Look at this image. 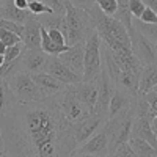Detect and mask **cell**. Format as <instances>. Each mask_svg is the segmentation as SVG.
<instances>
[{
  "mask_svg": "<svg viewBox=\"0 0 157 157\" xmlns=\"http://www.w3.org/2000/svg\"><path fill=\"white\" fill-rule=\"evenodd\" d=\"M8 157H69L77 143L54 98L16 102L0 116Z\"/></svg>",
  "mask_w": 157,
  "mask_h": 157,
  "instance_id": "6da1fadb",
  "label": "cell"
},
{
  "mask_svg": "<svg viewBox=\"0 0 157 157\" xmlns=\"http://www.w3.org/2000/svg\"><path fill=\"white\" fill-rule=\"evenodd\" d=\"M91 27L93 24L88 13L82 8H77L71 0H64V19L60 30L66 39V44L72 46L78 41H83Z\"/></svg>",
  "mask_w": 157,
  "mask_h": 157,
  "instance_id": "7a4b0ae2",
  "label": "cell"
},
{
  "mask_svg": "<svg viewBox=\"0 0 157 157\" xmlns=\"http://www.w3.org/2000/svg\"><path fill=\"white\" fill-rule=\"evenodd\" d=\"M52 98H54L63 120L66 121V124L71 129H74L75 124H78L82 120H85L86 116L93 113V110L90 107H86L82 101H78L75 98V94L68 88V85H66V88H63L58 93H55Z\"/></svg>",
  "mask_w": 157,
  "mask_h": 157,
  "instance_id": "3957f363",
  "label": "cell"
},
{
  "mask_svg": "<svg viewBox=\"0 0 157 157\" xmlns=\"http://www.w3.org/2000/svg\"><path fill=\"white\" fill-rule=\"evenodd\" d=\"M101 36L94 27H91L85 38V60H83V80H98L102 72Z\"/></svg>",
  "mask_w": 157,
  "mask_h": 157,
  "instance_id": "277c9868",
  "label": "cell"
},
{
  "mask_svg": "<svg viewBox=\"0 0 157 157\" xmlns=\"http://www.w3.org/2000/svg\"><path fill=\"white\" fill-rule=\"evenodd\" d=\"M6 82L13 91V94L16 96L17 102H32V101H44L49 99L50 96L46 91L38 86L33 77L25 72V71H17L6 78Z\"/></svg>",
  "mask_w": 157,
  "mask_h": 157,
  "instance_id": "5b68a950",
  "label": "cell"
},
{
  "mask_svg": "<svg viewBox=\"0 0 157 157\" xmlns=\"http://www.w3.org/2000/svg\"><path fill=\"white\" fill-rule=\"evenodd\" d=\"M132 123H134V112L130 107L109 118L105 124V130L109 134V155H112L116 145L129 141L130 132H132Z\"/></svg>",
  "mask_w": 157,
  "mask_h": 157,
  "instance_id": "8992f818",
  "label": "cell"
},
{
  "mask_svg": "<svg viewBox=\"0 0 157 157\" xmlns=\"http://www.w3.org/2000/svg\"><path fill=\"white\" fill-rule=\"evenodd\" d=\"M127 33L130 38V49H132L134 55L141 61L143 66L157 63V44L149 41L145 35H141L134 25L127 30Z\"/></svg>",
  "mask_w": 157,
  "mask_h": 157,
  "instance_id": "52a82bcc",
  "label": "cell"
},
{
  "mask_svg": "<svg viewBox=\"0 0 157 157\" xmlns=\"http://www.w3.org/2000/svg\"><path fill=\"white\" fill-rule=\"evenodd\" d=\"M71 155L78 157H107L109 155V134L105 127L90 137L82 145H77Z\"/></svg>",
  "mask_w": 157,
  "mask_h": 157,
  "instance_id": "ba28073f",
  "label": "cell"
},
{
  "mask_svg": "<svg viewBox=\"0 0 157 157\" xmlns=\"http://www.w3.org/2000/svg\"><path fill=\"white\" fill-rule=\"evenodd\" d=\"M109 121L107 116H102L99 113H91L90 116H86L85 120H82L78 124L74 126L72 129V135L77 145H82L83 141H86L90 137H93L94 134H98L101 129L105 127Z\"/></svg>",
  "mask_w": 157,
  "mask_h": 157,
  "instance_id": "9c48e42d",
  "label": "cell"
},
{
  "mask_svg": "<svg viewBox=\"0 0 157 157\" xmlns=\"http://www.w3.org/2000/svg\"><path fill=\"white\" fill-rule=\"evenodd\" d=\"M47 60H49V54L44 52L41 47L39 49H27L25 47L19 57L21 71H25L29 74L43 72V71H46Z\"/></svg>",
  "mask_w": 157,
  "mask_h": 157,
  "instance_id": "30bf717a",
  "label": "cell"
},
{
  "mask_svg": "<svg viewBox=\"0 0 157 157\" xmlns=\"http://www.w3.org/2000/svg\"><path fill=\"white\" fill-rule=\"evenodd\" d=\"M112 93H113V82L109 72L102 68V72L98 80V99L94 105V113L109 118V104H110Z\"/></svg>",
  "mask_w": 157,
  "mask_h": 157,
  "instance_id": "8fae6325",
  "label": "cell"
},
{
  "mask_svg": "<svg viewBox=\"0 0 157 157\" xmlns=\"http://www.w3.org/2000/svg\"><path fill=\"white\" fill-rule=\"evenodd\" d=\"M46 72H49V74H52L54 77H57L58 80L63 82L64 85H72V83H77V82L83 80V77L75 74L69 66H66L58 55H49Z\"/></svg>",
  "mask_w": 157,
  "mask_h": 157,
  "instance_id": "7c38bea8",
  "label": "cell"
},
{
  "mask_svg": "<svg viewBox=\"0 0 157 157\" xmlns=\"http://www.w3.org/2000/svg\"><path fill=\"white\" fill-rule=\"evenodd\" d=\"M61 58V61L69 66L75 74L83 77V60H85V39L78 41L72 46H69L64 52L58 55Z\"/></svg>",
  "mask_w": 157,
  "mask_h": 157,
  "instance_id": "4fadbf2b",
  "label": "cell"
},
{
  "mask_svg": "<svg viewBox=\"0 0 157 157\" xmlns=\"http://www.w3.org/2000/svg\"><path fill=\"white\" fill-rule=\"evenodd\" d=\"M99 80V78H98ZM98 80L93 82H86V80H80L77 83L68 85V88L75 94V98L78 101H82L86 107H90L94 112V105H96V99H98Z\"/></svg>",
  "mask_w": 157,
  "mask_h": 157,
  "instance_id": "5bb4252c",
  "label": "cell"
},
{
  "mask_svg": "<svg viewBox=\"0 0 157 157\" xmlns=\"http://www.w3.org/2000/svg\"><path fill=\"white\" fill-rule=\"evenodd\" d=\"M21 39L27 49L41 47V22L36 14H32V17L24 24V33Z\"/></svg>",
  "mask_w": 157,
  "mask_h": 157,
  "instance_id": "9a60e30c",
  "label": "cell"
},
{
  "mask_svg": "<svg viewBox=\"0 0 157 157\" xmlns=\"http://www.w3.org/2000/svg\"><path fill=\"white\" fill-rule=\"evenodd\" d=\"M132 98L134 96H130L127 91H124V90L113 85V93H112L110 104H109V118H112L116 113L129 109L130 104H132Z\"/></svg>",
  "mask_w": 157,
  "mask_h": 157,
  "instance_id": "2e32d148",
  "label": "cell"
},
{
  "mask_svg": "<svg viewBox=\"0 0 157 157\" xmlns=\"http://www.w3.org/2000/svg\"><path fill=\"white\" fill-rule=\"evenodd\" d=\"M33 77V80L36 82L38 86H41L46 93L49 96H54L55 93H58L60 90L66 88V85H64L63 82H60L57 77H54L52 74L43 71V72H36V74H30Z\"/></svg>",
  "mask_w": 157,
  "mask_h": 157,
  "instance_id": "e0dca14e",
  "label": "cell"
},
{
  "mask_svg": "<svg viewBox=\"0 0 157 157\" xmlns=\"http://www.w3.org/2000/svg\"><path fill=\"white\" fill-rule=\"evenodd\" d=\"M0 17H5L10 21H14L17 24H25L30 17L32 13L29 10H21L14 5V0H6V2L0 6Z\"/></svg>",
  "mask_w": 157,
  "mask_h": 157,
  "instance_id": "ac0fdd59",
  "label": "cell"
},
{
  "mask_svg": "<svg viewBox=\"0 0 157 157\" xmlns=\"http://www.w3.org/2000/svg\"><path fill=\"white\" fill-rule=\"evenodd\" d=\"M155 85H157V63L143 66L138 82V91L140 93H148V91L154 90Z\"/></svg>",
  "mask_w": 157,
  "mask_h": 157,
  "instance_id": "d6986e66",
  "label": "cell"
},
{
  "mask_svg": "<svg viewBox=\"0 0 157 157\" xmlns=\"http://www.w3.org/2000/svg\"><path fill=\"white\" fill-rule=\"evenodd\" d=\"M16 102H17V99L13 94L6 78L0 77V116H3Z\"/></svg>",
  "mask_w": 157,
  "mask_h": 157,
  "instance_id": "ffe728a7",
  "label": "cell"
},
{
  "mask_svg": "<svg viewBox=\"0 0 157 157\" xmlns=\"http://www.w3.org/2000/svg\"><path fill=\"white\" fill-rule=\"evenodd\" d=\"M129 145L134 149L137 157H157V148H154L149 141L138 138V137H130Z\"/></svg>",
  "mask_w": 157,
  "mask_h": 157,
  "instance_id": "44dd1931",
  "label": "cell"
},
{
  "mask_svg": "<svg viewBox=\"0 0 157 157\" xmlns=\"http://www.w3.org/2000/svg\"><path fill=\"white\" fill-rule=\"evenodd\" d=\"M132 25L141 33L145 35L149 41L157 44V24H149V22H141L140 19H132Z\"/></svg>",
  "mask_w": 157,
  "mask_h": 157,
  "instance_id": "7402d4cb",
  "label": "cell"
},
{
  "mask_svg": "<svg viewBox=\"0 0 157 157\" xmlns=\"http://www.w3.org/2000/svg\"><path fill=\"white\" fill-rule=\"evenodd\" d=\"M29 11L32 14H44V13H55L49 5H46L41 0H30L29 2Z\"/></svg>",
  "mask_w": 157,
  "mask_h": 157,
  "instance_id": "603a6c76",
  "label": "cell"
},
{
  "mask_svg": "<svg viewBox=\"0 0 157 157\" xmlns=\"http://www.w3.org/2000/svg\"><path fill=\"white\" fill-rule=\"evenodd\" d=\"M24 49H25V46H24V43L21 41V43H17V44H13V46H8L6 47V50H5V61H13V60H16L22 52H24Z\"/></svg>",
  "mask_w": 157,
  "mask_h": 157,
  "instance_id": "cb8c5ba5",
  "label": "cell"
},
{
  "mask_svg": "<svg viewBox=\"0 0 157 157\" xmlns=\"http://www.w3.org/2000/svg\"><path fill=\"white\" fill-rule=\"evenodd\" d=\"M113 157H137L134 149L130 148L129 141H124V143H120V145H116V148L113 149L112 152Z\"/></svg>",
  "mask_w": 157,
  "mask_h": 157,
  "instance_id": "d4e9b609",
  "label": "cell"
},
{
  "mask_svg": "<svg viewBox=\"0 0 157 157\" xmlns=\"http://www.w3.org/2000/svg\"><path fill=\"white\" fill-rule=\"evenodd\" d=\"M0 41H3V43L6 44V47H8V46H13V44L21 43L22 39H21L19 35L13 33V32H10V30H6V29H3V27H0Z\"/></svg>",
  "mask_w": 157,
  "mask_h": 157,
  "instance_id": "484cf974",
  "label": "cell"
},
{
  "mask_svg": "<svg viewBox=\"0 0 157 157\" xmlns=\"http://www.w3.org/2000/svg\"><path fill=\"white\" fill-rule=\"evenodd\" d=\"M0 27H3L13 33H16L19 36H22L24 33V24H17L14 21H10V19H5V17H0Z\"/></svg>",
  "mask_w": 157,
  "mask_h": 157,
  "instance_id": "4316f807",
  "label": "cell"
},
{
  "mask_svg": "<svg viewBox=\"0 0 157 157\" xmlns=\"http://www.w3.org/2000/svg\"><path fill=\"white\" fill-rule=\"evenodd\" d=\"M96 5L105 13V14L109 16H115V13L118 10V3H116V0H98Z\"/></svg>",
  "mask_w": 157,
  "mask_h": 157,
  "instance_id": "83f0119b",
  "label": "cell"
},
{
  "mask_svg": "<svg viewBox=\"0 0 157 157\" xmlns=\"http://www.w3.org/2000/svg\"><path fill=\"white\" fill-rule=\"evenodd\" d=\"M145 8H146V5L143 0H129V11H130V14H132V17L138 19Z\"/></svg>",
  "mask_w": 157,
  "mask_h": 157,
  "instance_id": "f1b7e54d",
  "label": "cell"
},
{
  "mask_svg": "<svg viewBox=\"0 0 157 157\" xmlns=\"http://www.w3.org/2000/svg\"><path fill=\"white\" fill-rule=\"evenodd\" d=\"M47 33H49L50 39L55 44H58V46H68L66 44V39H64V36H63V33H61L60 29H47Z\"/></svg>",
  "mask_w": 157,
  "mask_h": 157,
  "instance_id": "f546056e",
  "label": "cell"
},
{
  "mask_svg": "<svg viewBox=\"0 0 157 157\" xmlns=\"http://www.w3.org/2000/svg\"><path fill=\"white\" fill-rule=\"evenodd\" d=\"M141 22H149V24H157V13L154 11V10H151V8H145L143 10V13H141V16L138 17Z\"/></svg>",
  "mask_w": 157,
  "mask_h": 157,
  "instance_id": "4dcf8cb0",
  "label": "cell"
},
{
  "mask_svg": "<svg viewBox=\"0 0 157 157\" xmlns=\"http://www.w3.org/2000/svg\"><path fill=\"white\" fill-rule=\"evenodd\" d=\"M145 98L149 104V107L152 109V112L157 115V91H154V90L148 91V93H145Z\"/></svg>",
  "mask_w": 157,
  "mask_h": 157,
  "instance_id": "1f68e13d",
  "label": "cell"
},
{
  "mask_svg": "<svg viewBox=\"0 0 157 157\" xmlns=\"http://www.w3.org/2000/svg\"><path fill=\"white\" fill-rule=\"evenodd\" d=\"M71 2L77 6V8H82V10H85V11H88L91 6H93L98 0H71Z\"/></svg>",
  "mask_w": 157,
  "mask_h": 157,
  "instance_id": "d6a6232c",
  "label": "cell"
},
{
  "mask_svg": "<svg viewBox=\"0 0 157 157\" xmlns=\"http://www.w3.org/2000/svg\"><path fill=\"white\" fill-rule=\"evenodd\" d=\"M14 5L21 10H29V0H14Z\"/></svg>",
  "mask_w": 157,
  "mask_h": 157,
  "instance_id": "836d02e7",
  "label": "cell"
},
{
  "mask_svg": "<svg viewBox=\"0 0 157 157\" xmlns=\"http://www.w3.org/2000/svg\"><path fill=\"white\" fill-rule=\"evenodd\" d=\"M0 157H8L6 146H5V140L3 138H0Z\"/></svg>",
  "mask_w": 157,
  "mask_h": 157,
  "instance_id": "e575fe53",
  "label": "cell"
},
{
  "mask_svg": "<svg viewBox=\"0 0 157 157\" xmlns=\"http://www.w3.org/2000/svg\"><path fill=\"white\" fill-rule=\"evenodd\" d=\"M143 2H145V5L148 8H151V10H154L157 13V0H143Z\"/></svg>",
  "mask_w": 157,
  "mask_h": 157,
  "instance_id": "d590c367",
  "label": "cell"
},
{
  "mask_svg": "<svg viewBox=\"0 0 157 157\" xmlns=\"http://www.w3.org/2000/svg\"><path fill=\"white\" fill-rule=\"evenodd\" d=\"M151 127H152L154 134H155V137H157V115L152 118V121H151Z\"/></svg>",
  "mask_w": 157,
  "mask_h": 157,
  "instance_id": "8d00e7d4",
  "label": "cell"
},
{
  "mask_svg": "<svg viewBox=\"0 0 157 157\" xmlns=\"http://www.w3.org/2000/svg\"><path fill=\"white\" fill-rule=\"evenodd\" d=\"M5 50H6V44L3 41H0V55H5Z\"/></svg>",
  "mask_w": 157,
  "mask_h": 157,
  "instance_id": "74e56055",
  "label": "cell"
},
{
  "mask_svg": "<svg viewBox=\"0 0 157 157\" xmlns=\"http://www.w3.org/2000/svg\"><path fill=\"white\" fill-rule=\"evenodd\" d=\"M3 63H5V57H3V55H0V66H2Z\"/></svg>",
  "mask_w": 157,
  "mask_h": 157,
  "instance_id": "f35d334b",
  "label": "cell"
},
{
  "mask_svg": "<svg viewBox=\"0 0 157 157\" xmlns=\"http://www.w3.org/2000/svg\"><path fill=\"white\" fill-rule=\"evenodd\" d=\"M5 2H6V0H0V6H2V5H3Z\"/></svg>",
  "mask_w": 157,
  "mask_h": 157,
  "instance_id": "ab89813d",
  "label": "cell"
},
{
  "mask_svg": "<svg viewBox=\"0 0 157 157\" xmlns=\"http://www.w3.org/2000/svg\"><path fill=\"white\" fill-rule=\"evenodd\" d=\"M0 138H2V127H0Z\"/></svg>",
  "mask_w": 157,
  "mask_h": 157,
  "instance_id": "60d3db41",
  "label": "cell"
},
{
  "mask_svg": "<svg viewBox=\"0 0 157 157\" xmlns=\"http://www.w3.org/2000/svg\"><path fill=\"white\" fill-rule=\"evenodd\" d=\"M154 91H157V85H155V86H154Z\"/></svg>",
  "mask_w": 157,
  "mask_h": 157,
  "instance_id": "b9f144b4",
  "label": "cell"
},
{
  "mask_svg": "<svg viewBox=\"0 0 157 157\" xmlns=\"http://www.w3.org/2000/svg\"><path fill=\"white\" fill-rule=\"evenodd\" d=\"M29 2H30V0H29Z\"/></svg>",
  "mask_w": 157,
  "mask_h": 157,
  "instance_id": "7bdbcfd3",
  "label": "cell"
}]
</instances>
